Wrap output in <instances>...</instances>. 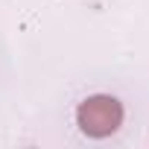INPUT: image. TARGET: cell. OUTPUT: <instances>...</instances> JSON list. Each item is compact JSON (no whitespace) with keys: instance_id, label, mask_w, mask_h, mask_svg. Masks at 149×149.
<instances>
[{"instance_id":"obj_1","label":"cell","mask_w":149,"mask_h":149,"mask_svg":"<svg viewBox=\"0 0 149 149\" xmlns=\"http://www.w3.org/2000/svg\"><path fill=\"white\" fill-rule=\"evenodd\" d=\"M76 123L88 137H108L123 123V105H120V100L105 97V94L88 97L76 111Z\"/></svg>"}]
</instances>
